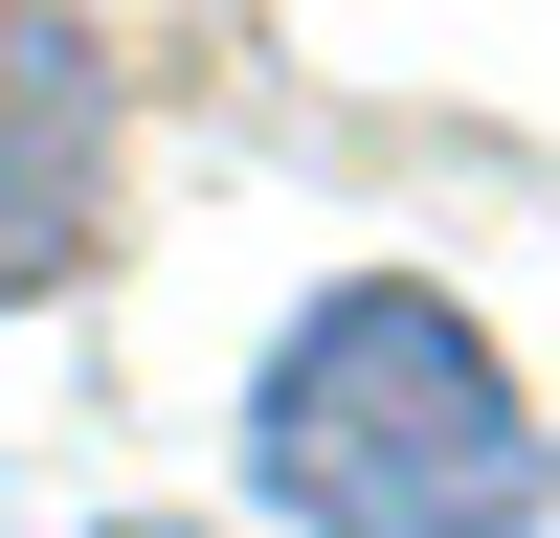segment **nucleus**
Masks as SVG:
<instances>
[{
    "mask_svg": "<svg viewBox=\"0 0 560 538\" xmlns=\"http://www.w3.org/2000/svg\"><path fill=\"white\" fill-rule=\"evenodd\" d=\"M247 471H269V516H314V538H538L560 516V426L493 382L471 314L404 292V269H359V292H314L292 337H269Z\"/></svg>",
    "mask_w": 560,
    "mask_h": 538,
    "instance_id": "obj_1",
    "label": "nucleus"
},
{
    "mask_svg": "<svg viewBox=\"0 0 560 538\" xmlns=\"http://www.w3.org/2000/svg\"><path fill=\"white\" fill-rule=\"evenodd\" d=\"M90 202H113V90L45 0H0V292H45L90 247Z\"/></svg>",
    "mask_w": 560,
    "mask_h": 538,
    "instance_id": "obj_2",
    "label": "nucleus"
}]
</instances>
